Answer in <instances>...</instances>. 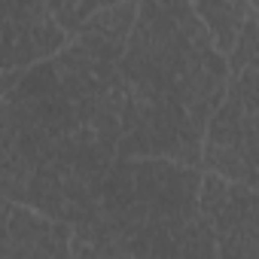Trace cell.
Segmentation results:
<instances>
[{
	"mask_svg": "<svg viewBox=\"0 0 259 259\" xmlns=\"http://www.w3.org/2000/svg\"><path fill=\"white\" fill-rule=\"evenodd\" d=\"M201 141L204 132L189 122L186 110L171 95L128 89L119 116L116 159H165L198 168Z\"/></svg>",
	"mask_w": 259,
	"mask_h": 259,
	"instance_id": "6da1fadb",
	"label": "cell"
},
{
	"mask_svg": "<svg viewBox=\"0 0 259 259\" xmlns=\"http://www.w3.org/2000/svg\"><path fill=\"white\" fill-rule=\"evenodd\" d=\"M250 7L253 4H247V0H204V4H192V13L198 16L201 28L207 31L213 49L223 58H229Z\"/></svg>",
	"mask_w": 259,
	"mask_h": 259,
	"instance_id": "5b68a950",
	"label": "cell"
},
{
	"mask_svg": "<svg viewBox=\"0 0 259 259\" xmlns=\"http://www.w3.org/2000/svg\"><path fill=\"white\" fill-rule=\"evenodd\" d=\"M73 229L55 223L25 204H13L7 220V235L0 238L7 259H67Z\"/></svg>",
	"mask_w": 259,
	"mask_h": 259,
	"instance_id": "3957f363",
	"label": "cell"
},
{
	"mask_svg": "<svg viewBox=\"0 0 259 259\" xmlns=\"http://www.w3.org/2000/svg\"><path fill=\"white\" fill-rule=\"evenodd\" d=\"M67 259H101L85 241H79V238H70V256Z\"/></svg>",
	"mask_w": 259,
	"mask_h": 259,
	"instance_id": "30bf717a",
	"label": "cell"
},
{
	"mask_svg": "<svg viewBox=\"0 0 259 259\" xmlns=\"http://www.w3.org/2000/svg\"><path fill=\"white\" fill-rule=\"evenodd\" d=\"M198 213L210 226L213 238L220 241L223 235H229L247 223H259L256 189H247L241 183H229V180L204 171L201 183H198Z\"/></svg>",
	"mask_w": 259,
	"mask_h": 259,
	"instance_id": "277c9868",
	"label": "cell"
},
{
	"mask_svg": "<svg viewBox=\"0 0 259 259\" xmlns=\"http://www.w3.org/2000/svg\"><path fill=\"white\" fill-rule=\"evenodd\" d=\"M101 4H95V0H82V4H67V0H64V4H46V10H49V16H52V22L70 37H76L79 34V28L92 19V13L98 10Z\"/></svg>",
	"mask_w": 259,
	"mask_h": 259,
	"instance_id": "9c48e42d",
	"label": "cell"
},
{
	"mask_svg": "<svg viewBox=\"0 0 259 259\" xmlns=\"http://www.w3.org/2000/svg\"><path fill=\"white\" fill-rule=\"evenodd\" d=\"M67 43L46 4H0V70H28L55 58Z\"/></svg>",
	"mask_w": 259,
	"mask_h": 259,
	"instance_id": "7a4b0ae2",
	"label": "cell"
},
{
	"mask_svg": "<svg viewBox=\"0 0 259 259\" xmlns=\"http://www.w3.org/2000/svg\"><path fill=\"white\" fill-rule=\"evenodd\" d=\"M259 223H247L229 235H223L217 241V259H259V235H256Z\"/></svg>",
	"mask_w": 259,
	"mask_h": 259,
	"instance_id": "ba28073f",
	"label": "cell"
},
{
	"mask_svg": "<svg viewBox=\"0 0 259 259\" xmlns=\"http://www.w3.org/2000/svg\"><path fill=\"white\" fill-rule=\"evenodd\" d=\"M256 55H259V22H256V7H250L244 25H241V31H238V40H235V46H232V52H229V58H226L229 76L235 79L241 70L256 67Z\"/></svg>",
	"mask_w": 259,
	"mask_h": 259,
	"instance_id": "52a82bcc",
	"label": "cell"
},
{
	"mask_svg": "<svg viewBox=\"0 0 259 259\" xmlns=\"http://www.w3.org/2000/svg\"><path fill=\"white\" fill-rule=\"evenodd\" d=\"M138 19V4H101L92 19L79 28V34H95V37H104L110 43H128V34H132V25Z\"/></svg>",
	"mask_w": 259,
	"mask_h": 259,
	"instance_id": "8992f818",
	"label": "cell"
}]
</instances>
